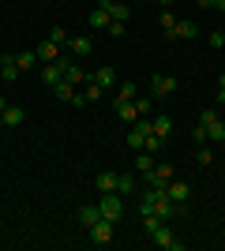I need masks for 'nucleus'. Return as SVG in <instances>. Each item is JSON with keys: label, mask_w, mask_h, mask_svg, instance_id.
Segmentation results:
<instances>
[{"label": "nucleus", "mask_w": 225, "mask_h": 251, "mask_svg": "<svg viewBox=\"0 0 225 251\" xmlns=\"http://www.w3.org/2000/svg\"><path fill=\"white\" fill-rule=\"evenodd\" d=\"M139 214H158L161 221H173L180 214V206L158 188H139Z\"/></svg>", "instance_id": "f257e3e1"}, {"label": "nucleus", "mask_w": 225, "mask_h": 251, "mask_svg": "<svg viewBox=\"0 0 225 251\" xmlns=\"http://www.w3.org/2000/svg\"><path fill=\"white\" fill-rule=\"evenodd\" d=\"M98 206H101V218H109L113 225L124 218V195H120V191H105V195L98 199Z\"/></svg>", "instance_id": "f03ea898"}, {"label": "nucleus", "mask_w": 225, "mask_h": 251, "mask_svg": "<svg viewBox=\"0 0 225 251\" xmlns=\"http://www.w3.org/2000/svg\"><path fill=\"white\" fill-rule=\"evenodd\" d=\"M199 124L206 127V139H210V143H225V120L214 113V109H203Z\"/></svg>", "instance_id": "7ed1b4c3"}, {"label": "nucleus", "mask_w": 225, "mask_h": 251, "mask_svg": "<svg viewBox=\"0 0 225 251\" xmlns=\"http://www.w3.org/2000/svg\"><path fill=\"white\" fill-rule=\"evenodd\" d=\"M154 131V120H147V116H139L135 124H131V131H128V147L131 150H143V143H147V135Z\"/></svg>", "instance_id": "20e7f679"}, {"label": "nucleus", "mask_w": 225, "mask_h": 251, "mask_svg": "<svg viewBox=\"0 0 225 251\" xmlns=\"http://www.w3.org/2000/svg\"><path fill=\"white\" fill-rule=\"evenodd\" d=\"M143 180H147V188L165 191V188H169V180H173V165H154L150 173H143Z\"/></svg>", "instance_id": "39448f33"}, {"label": "nucleus", "mask_w": 225, "mask_h": 251, "mask_svg": "<svg viewBox=\"0 0 225 251\" xmlns=\"http://www.w3.org/2000/svg\"><path fill=\"white\" fill-rule=\"evenodd\" d=\"M150 236H154V244H158V248H165V251H184V240H176V236H173L169 225H158Z\"/></svg>", "instance_id": "423d86ee"}, {"label": "nucleus", "mask_w": 225, "mask_h": 251, "mask_svg": "<svg viewBox=\"0 0 225 251\" xmlns=\"http://www.w3.org/2000/svg\"><path fill=\"white\" fill-rule=\"evenodd\" d=\"M90 244H98V248H105L109 240H113V221L109 218H101V221H94V225H90Z\"/></svg>", "instance_id": "0eeeda50"}, {"label": "nucleus", "mask_w": 225, "mask_h": 251, "mask_svg": "<svg viewBox=\"0 0 225 251\" xmlns=\"http://www.w3.org/2000/svg\"><path fill=\"white\" fill-rule=\"evenodd\" d=\"M173 90H176V79H173V75H154V79H150V98H169Z\"/></svg>", "instance_id": "6e6552de"}, {"label": "nucleus", "mask_w": 225, "mask_h": 251, "mask_svg": "<svg viewBox=\"0 0 225 251\" xmlns=\"http://www.w3.org/2000/svg\"><path fill=\"white\" fill-rule=\"evenodd\" d=\"M34 52H38V60H42V64H53V60H60L64 45H56L53 38H45V42H38V49H34Z\"/></svg>", "instance_id": "1a4fd4ad"}, {"label": "nucleus", "mask_w": 225, "mask_h": 251, "mask_svg": "<svg viewBox=\"0 0 225 251\" xmlns=\"http://www.w3.org/2000/svg\"><path fill=\"white\" fill-rule=\"evenodd\" d=\"M165 195H169V199L176 202V206H184V202L192 199V188H188L184 180H176V176H173V180H169V188H165Z\"/></svg>", "instance_id": "9d476101"}, {"label": "nucleus", "mask_w": 225, "mask_h": 251, "mask_svg": "<svg viewBox=\"0 0 225 251\" xmlns=\"http://www.w3.org/2000/svg\"><path fill=\"white\" fill-rule=\"evenodd\" d=\"M117 191L128 199V195H139V176L135 173H117Z\"/></svg>", "instance_id": "9b49d317"}, {"label": "nucleus", "mask_w": 225, "mask_h": 251, "mask_svg": "<svg viewBox=\"0 0 225 251\" xmlns=\"http://www.w3.org/2000/svg\"><path fill=\"white\" fill-rule=\"evenodd\" d=\"M64 49L72 52V56H90V52H94V42H90L86 34H79V38H68Z\"/></svg>", "instance_id": "f8f14e48"}, {"label": "nucleus", "mask_w": 225, "mask_h": 251, "mask_svg": "<svg viewBox=\"0 0 225 251\" xmlns=\"http://www.w3.org/2000/svg\"><path fill=\"white\" fill-rule=\"evenodd\" d=\"M101 4H105L109 19H117V23H128L131 19V8H128V4H120V0H101Z\"/></svg>", "instance_id": "ddd939ff"}, {"label": "nucleus", "mask_w": 225, "mask_h": 251, "mask_svg": "<svg viewBox=\"0 0 225 251\" xmlns=\"http://www.w3.org/2000/svg\"><path fill=\"white\" fill-rule=\"evenodd\" d=\"M64 79H68V83H72V86H86V83H90V79H94V75H86L83 72V68H79V64H68V68H64Z\"/></svg>", "instance_id": "4468645a"}, {"label": "nucleus", "mask_w": 225, "mask_h": 251, "mask_svg": "<svg viewBox=\"0 0 225 251\" xmlns=\"http://www.w3.org/2000/svg\"><path fill=\"white\" fill-rule=\"evenodd\" d=\"M0 79H4V83H15V79H19V60H15V56H0Z\"/></svg>", "instance_id": "2eb2a0df"}, {"label": "nucleus", "mask_w": 225, "mask_h": 251, "mask_svg": "<svg viewBox=\"0 0 225 251\" xmlns=\"http://www.w3.org/2000/svg\"><path fill=\"white\" fill-rule=\"evenodd\" d=\"M86 23H90L94 30H105V26H109V11H105V4H101V0L90 8V19H86Z\"/></svg>", "instance_id": "dca6fc26"}, {"label": "nucleus", "mask_w": 225, "mask_h": 251, "mask_svg": "<svg viewBox=\"0 0 225 251\" xmlns=\"http://www.w3.org/2000/svg\"><path fill=\"white\" fill-rule=\"evenodd\" d=\"M60 79H64V68H60V64H45V68H42V83L45 86H56V83H60Z\"/></svg>", "instance_id": "f3484780"}, {"label": "nucleus", "mask_w": 225, "mask_h": 251, "mask_svg": "<svg viewBox=\"0 0 225 251\" xmlns=\"http://www.w3.org/2000/svg\"><path fill=\"white\" fill-rule=\"evenodd\" d=\"M173 38H199V26H195L192 19H176V30H173Z\"/></svg>", "instance_id": "a211bd4d"}, {"label": "nucleus", "mask_w": 225, "mask_h": 251, "mask_svg": "<svg viewBox=\"0 0 225 251\" xmlns=\"http://www.w3.org/2000/svg\"><path fill=\"white\" fill-rule=\"evenodd\" d=\"M23 120H26L23 105H8V109H4V127H15V124H23Z\"/></svg>", "instance_id": "6ab92c4d"}, {"label": "nucleus", "mask_w": 225, "mask_h": 251, "mask_svg": "<svg viewBox=\"0 0 225 251\" xmlns=\"http://www.w3.org/2000/svg\"><path fill=\"white\" fill-rule=\"evenodd\" d=\"M94 83L101 86V90H113V83H117V75H113V68H98V72H94Z\"/></svg>", "instance_id": "aec40b11"}, {"label": "nucleus", "mask_w": 225, "mask_h": 251, "mask_svg": "<svg viewBox=\"0 0 225 251\" xmlns=\"http://www.w3.org/2000/svg\"><path fill=\"white\" fill-rule=\"evenodd\" d=\"M94 184H98V191H101V195H105V191H117V173H98Z\"/></svg>", "instance_id": "412c9836"}, {"label": "nucleus", "mask_w": 225, "mask_h": 251, "mask_svg": "<svg viewBox=\"0 0 225 251\" xmlns=\"http://www.w3.org/2000/svg\"><path fill=\"white\" fill-rule=\"evenodd\" d=\"M79 221H83V229H90L94 221H101V206H83L79 210Z\"/></svg>", "instance_id": "4be33fe9"}, {"label": "nucleus", "mask_w": 225, "mask_h": 251, "mask_svg": "<svg viewBox=\"0 0 225 251\" xmlns=\"http://www.w3.org/2000/svg\"><path fill=\"white\" fill-rule=\"evenodd\" d=\"M131 105H135V113H139V116H150L154 98H150V94H135V98H131Z\"/></svg>", "instance_id": "5701e85b"}, {"label": "nucleus", "mask_w": 225, "mask_h": 251, "mask_svg": "<svg viewBox=\"0 0 225 251\" xmlns=\"http://www.w3.org/2000/svg\"><path fill=\"white\" fill-rule=\"evenodd\" d=\"M117 116H120V120H128V124L139 120V113H135V105H131V101H117Z\"/></svg>", "instance_id": "b1692460"}, {"label": "nucleus", "mask_w": 225, "mask_h": 251, "mask_svg": "<svg viewBox=\"0 0 225 251\" xmlns=\"http://www.w3.org/2000/svg\"><path fill=\"white\" fill-rule=\"evenodd\" d=\"M75 90H79V86H72V83H68V79H60V83L53 86V94L60 98V101H72V98H75Z\"/></svg>", "instance_id": "393cba45"}, {"label": "nucleus", "mask_w": 225, "mask_h": 251, "mask_svg": "<svg viewBox=\"0 0 225 251\" xmlns=\"http://www.w3.org/2000/svg\"><path fill=\"white\" fill-rule=\"evenodd\" d=\"M150 169H154V157H150L147 150H139V154H135V173L143 176V173H150Z\"/></svg>", "instance_id": "a878e982"}, {"label": "nucleus", "mask_w": 225, "mask_h": 251, "mask_svg": "<svg viewBox=\"0 0 225 251\" xmlns=\"http://www.w3.org/2000/svg\"><path fill=\"white\" fill-rule=\"evenodd\" d=\"M169 131H173V120H169V116H154V135L169 139Z\"/></svg>", "instance_id": "bb28decb"}, {"label": "nucleus", "mask_w": 225, "mask_h": 251, "mask_svg": "<svg viewBox=\"0 0 225 251\" xmlns=\"http://www.w3.org/2000/svg\"><path fill=\"white\" fill-rule=\"evenodd\" d=\"M135 94H139V86H135V83H120V90H117V101H131Z\"/></svg>", "instance_id": "cd10ccee"}, {"label": "nucleus", "mask_w": 225, "mask_h": 251, "mask_svg": "<svg viewBox=\"0 0 225 251\" xmlns=\"http://www.w3.org/2000/svg\"><path fill=\"white\" fill-rule=\"evenodd\" d=\"M15 60H19V72H30V68H38V52H23Z\"/></svg>", "instance_id": "c85d7f7f"}, {"label": "nucleus", "mask_w": 225, "mask_h": 251, "mask_svg": "<svg viewBox=\"0 0 225 251\" xmlns=\"http://www.w3.org/2000/svg\"><path fill=\"white\" fill-rule=\"evenodd\" d=\"M105 34H109V38H124V34H128V23H117V19H109Z\"/></svg>", "instance_id": "c756f323"}, {"label": "nucleus", "mask_w": 225, "mask_h": 251, "mask_svg": "<svg viewBox=\"0 0 225 251\" xmlns=\"http://www.w3.org/2000/svg\"><path fill=\"white\" fill-rule=\"evenodd\" d=\"M101 94H105V90H101V86H98L94 79H90V83L83 86V98H86V101H98V98H101Z\"/></svg>", "instance_id": "7c9ffc66"}, {"label": "nucleus", "mask_w": 225, "mask_h": 251, "mask_svg": "<svg viewBox=\"0 0 225 251\" xmlns=\"http://www.w3.org/2000/svg\"><path fill=\"white\" fill-rule=\"evenodd\" d=\"M161 30L169 34V38H173V30H176V19H173V11H169V8L161 11Z\"/></svg>", "instance_id": "2f4dec72"}, {"label": "nucleus", "mask_w": 225, "mask_h": 251, "mask_svg": "<svg viewBox=\"0 0 225 251\" xmlns=\"http://www.w3.org/2000/svg\"><path fill=\"white\" fill-rule=\"evenodd\" d=\"M161 143H165V139L150 131V135H147V143H143V150H147V154H154V150H161Z\"/></svg>", "instance_id": "473e14b6"}, {"label": "nucleus", "mask_w": 225, "mask_h": 251, "mask_svg": "<svg viewBox=\"0 0 225 251\" xmlns=\"http://www.w3.org/2000/svg\"><path fill=\"white\" fill-rule=\"evenodd\" d=\"M195 161H199V165H210V161H214V150H206V147H199V150H195Z\"/></svg>", "instance_id": "72a5a7b5"}, {"label": "nucleus", "mask_w": 225, "mask_h": 251, "mask_svg": "<svg viewBox=\"0 0 225 251\" xmlns=\"http://www.w3.org/2000/svg\"><path fill=\"white\" fill-rule=\"evenodd\" d=\"M192 139H195V143H199V147H206V143H210V139H206V127H203V124H195Z\"/></svg>", "instance_id": "f704fd0d"}, {"label": "nucleus", "mask_w": 225, "mask_h": 251, "mask_svg": "<svg viewBox=\"0 0 225 251\" xmlns=\"http://www.w3.org/2000/svg\"><path fill=\"white\" fill-rule=\"evenodd\" d=\"M49 38H53V42H56V45H68V34H64V30H60V26H53V30H49Z\"/></svg>", "instance_id": "c9c22d12"}, {"label": "nucleus", "mask_w": 225, "mask_h": 251, "mask_svg": "<svg viewBox=\"0 0 225 251\" xmlns=\"http://www.w3.org/2000/svg\"><path fill=\"white\" fill-rule=\"evenodd\" d=\"M210 45H214V49H225V34L222 30H210Z\"/></svg>", "instance_id": "e433bc0d"}, {"label": "nucleus", "mask_w": 225, "mask_h": 251, "mask_svg": "<svg viewBox=\"0 0 225 251\" xmlns=\"http://www.w3.org/2000/svg\"><path fill=\"white\" fill-rule=\"evenodd\" d=\"M218 101L225 105V75H222V79H218Z\"/></svg>", "instance_id": "4c0bfd02"}, {"label": "nucleus", "mask_w": 225, "mask_h": 251, "mask_svg": "<svg viewBox=\"0 0 225 251\" xmlns=\"http://www.w3.org/2000/svg\"><path fill=\"white\" fill-rule=\"evenodd\" d=\"M210 8H214V11H225V0H210Z\"/></svg>", "instance_id": "58836bf2"}, {"label": "nucleus", "mask_w": 225, "mask_h": 251, "mask_svg": "<svg viewBox=\"0 0 225 251\" xmlns=\"http://www.w3.org/2000/svg\"><path fill=\"white\" fill-rule=\"evenodd\" d=\"M4 109H8V98H4V94H0V113H4Z\"/></svg>", "instance_id": "ea45409f"}, {"label": "nucleus", "mask_w": 225, "mask_h": 251, "mask_svg": "<svg viewBox=\"0 0 225 251\" xmlns=\"http://www.w3.org/2000/svg\"><path fill=\"white\" fill-rule=\"evenodd\" d=\"M0 127H4V113H0Z\"/></svg>", "instance_id": "a19ab883"}, {"label": "nucleus", "mask_w": 225, "mask_h": 251, "mask_svg": "<svg viewBox=\"0 0 225 251\" xmlns=\"http://www.w3.org/2000/svg\"><path fill=\"white\" fill-rule=\"evenodd\" d=\"M222 184H225V173H222Z\"/></svg>", "instance_id": "79ce46f5"}, {"label": "nucleus", "mask_w": 225, "mask_h": 251, "mask_svg": "<svg viewBox=\"0 0 225 251\" xmlns=\"http://www.w3.org/2000/svg\"><path fill=\"white\" fill-rule=\"evenodd\" d=\"M154 4H158V0H154Z\"/></svg>", "instance_id": "37998d69"}]
</instances>
